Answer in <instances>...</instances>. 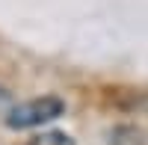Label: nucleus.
<instances>
[{
  "mask_svg": "<svg viewBox=\"0 0 148 145\" xmlns=\"http://www.w3.org/2000/svg\"><path fill=\"white\" fill-rule=\"evenodd\" d=\"M65 113V104L53 98V95H45V98H33V101H24L18 107H12L9 116H6V124L12 130H30V127H39L59 118Z\"/></svg>",
  "mask_w": 148,
  "mask_h": 145,
  "instance_id": "1",
  "label": "nucleus"
},
{
  "mask_svg": "<svg viewBox=\"0 0 148 145\" xmlns=\"http://www.w3.org/2000/svg\"><path fill=\"white\" fill-rule=\"evenodd\" d=\"M110 145H145V136L133 124H119L110 130Z\"/></svg>",
  "mask_w": 148,
  "mask_h": 145,
  "instance_id": "2",
  "label": "nucleus"
},
{
  "mask_svg": "<svg viewBox=\"0 0 148 145\" xmlns=\"http://www.w3.org/2000/svg\"><path fill=\"white\" fill-rule=\"evenodd\" d=\"M30 145H74V139L68 133H59V130H51V133H42L36 136Z\"/></svg>",
  "mask_w": 148,
  "mask_h": 145,
  "instance_id": "3",
  "label": "nucleus"
}]
</instances>
